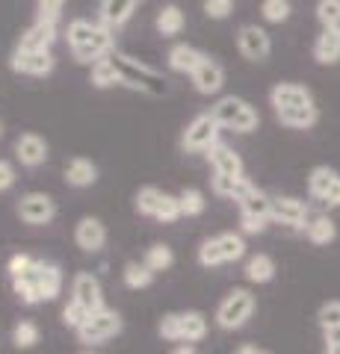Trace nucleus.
I'll return each instance as SVG.
<instances>
[{
    "mask_svg": "<svg viewBox=\"0 0 340 354\" xmlns=\"http://www.w3.org/2000/svg\"><path fill=\"white\" fill-rule=\"evenodd\" d=\"M62 39L69 44L74 62H80V65H95L98 59H107L109 53H116V32L104 27L101 21L71 18Z\"/></svg>",
    "mask_w": 340,
    "mask_h": 354,
    "instance_id": "1",
    "label": "nucleus"
},
{
    "mask_svg": "<svg viewBox=\"0 0 340 354\" xmlns=\"http://www.w3.org/2000/svg\"><path fill=\"white\" fill-rule=\"evenodd\" d=\"M62 286H65V274L57 263H51L45 257H36L33 266L12 278V292L21 304L27 307H39V304H51L62 295Z\"/></svg>",
    "mask_w": 340,
    "mask_h": 354,
    "instance_id": "2",
    "label": "nucleus"
},
{
    "mask_svg": "<svg viewBox=\"0 0 340 354\" xmlns=\"http://www.w3.org/2000/svg\"><path fill=\"white\" fill-rule=\"evenodd\" d=\"M116 71L122 77V86L130 92H139L145 97H166L169 95V80L163 77V71H157L154 65H148L145 59H136L130 53H113Z\"/></svg>",
    "mask_w": 340,
    "mask_h": 354,
    "instance_id": "3",
    "label": "nucleus"
},
{
    "mask_svg": "<svg viewBox=\"0 0 340 354\" xmlns=\"http://www.w3.org/2000/svg\"><path fill=\"white\" fill-rule=\"evenodd\" d=\"M246 236L240 230H222L216 236H207L195 248V263L202 269H219V266H231L246 257Z\"/></svg>",
    "mask_w": 340,
    "mask_h": 354,
    "instance_id": "4",
    "label": "nucleus"
},
{
    "mask_svg": "<svg viewBox=\"0 0 340 354\" xmlns=\"http://www.w3.org/2000/svg\"><path fill=\"white\" fill-rule=\"evenodd\" d=\"M211 330V319L202 310H172L157 322V334L163 342H202Z\"/></svg>",
    "mask_w": 340,
    "mask_h": 354,
    "instance_id": "5",
    "label": "nucleus"
},
{
    "mask_svg": "<svg viewBox=\"0 0 340 354\" xmlns=\"http://www.w3.org/2000/svg\"><path fill=\"white\" fill-rule=\"evenodd\" d=\"M211 113L219 127L240 133V136H249V133H255L260 127V113L240 95H222L211 106Z\"/></svg>",
    "mask_w": 340,
    "mask_h": 354,
    "instance_id": "6",
    "label": "nucleus"
},
{
    "mask_svg": "<svg viewBox=\"0 0 340 354\" xmlns=\"http://www.w3.org/2000/svg\"><path fill=\"white\" fill-rule=\"evenodd\" d=\"M258 310V295L246 290V286H234L231 292H225V298L216 304V313H213V322L216 328L222 330H240L251 322V316H255Z\"/></svg>",
    "mask_w": 340,
    "mask_h": 354,
    "instance_id": "7",
    "label": "nucleus"
},
{
    "mask_svg": "<svg viewBox=\"0 0 340 354\" xmlns=\"http://www.w3.org/2000/svg\"><path fill=\"white\" fill-rule=\"evenodd\" d=\"M122 330H125V316L113 307H101L95 313H89V319L74 330V337H78L83 348H95V346H104V342L116 339Z\"/></svg>",
    "mask_w": 340,
    "mask_h": 354,
    "instance_id": "8",
    "label": "nucleus"
},
{
    "mask_svg": "<svg viewBox=\"0 0 340 354\" xmlns=\"http://www.w3.org/2000/svg\"><path fill=\"white\" fill-rule=\"evenodd\" d=\"M219 133H222V127L216 124L211 109L193 115L190 121H186V127L181 130V151L184 153H204L207 148L219 142Z\"/></svg>",
    "mask_w": 340,
    "mask_h": 354,
    "instance_id": "9",
    "label": "nucleus"
},
{
    "mask_svg": "<svg viewBox=\"0 0 340 354\" xmlns=\"http://www.w3.org/2000/svg\"><path fill=\"white\" fill-rule=\"evenodd\" d=\"M15 213H18V218L24 221V225H30V227H48V225H53V221H57L60 207H57V201H53V195L33 189V192H24V195L18 198Z\"/></svg>",
    "mask_w": 340,
    "mask_h": 354,
    "instance_id": "10",
    "label": "nucleus"
},
{
    "mask_svg": "<svg viewBox=\"0 0 340 354\" xmlns=\"http://www.w3.org/2000/svg\"><path fill=\"white\" fill-rule=\"evenodd\" d=\"M240 207V234L243 236H258L263 234V230L269 227V221H272V198L258 189L251 198H246L243 204H237Z\"/></svg>",
    "mask_w": 340,
    "mask_h": 354,
    "instance_id": "11",
    "label": "nucleus"
},
{
    "mask_svg": "<svg viewBox=\"0 0 340 354\" xmlns=\"http://www.w3.org/2000/svg\"><path fill=\"white\" fill-rule=\"evenodd\" d=\"M57 68L53 50H30V48H12L9 53V71L21 77H51Z\"/></svg>",
    "mask_w": 340,
    "mask_h": 354,
    "instance_id": "12",
    "label": "nucleus"
},
{
    "mask_svg": "<svg viewBox=\"0 0 340 354\" xmlns=\"http://www.w3.org/2000/svg\"><path fill=\"white\" fill-rule=\"evenodd\" d=\"M12 153H15V162L21 165V169H42V165L48 162L51 157V145L48 139L42 136V133L36 130H27L21 133V136L12 142Z\"/></svg>",
    "mask_w": 340,
    "mask_h": 354,
    "instance_id": "13",
    "label": "nucleus"
},
{
    "mask_svg": "<svg viewBox=\"0 0 340 354\" xmlns=\"http://www.w3.org/2000/svg\"><path fill=\"white\" fill-rule=\"evenodd\" d=\"M272 221L290 230H305V225L311 221V207L296 195H276L272 198Z\"/></svg>",
    "mask_w": 340,
    "mask_h": 354,
    "instance_id": "14",
    "label": "nucleus"
},
{
    "mask_svg": "<svg viewBox=\"0 0 340 354\" xmlns=\"http://www.w3.org/2000/svg\"><path fill=\"white\" fill-rule=\"evenodd\" d=\"M237 50L249 62H267L272 53V36L258 24H243L237 30Z\"/></svg>",
    "mask_w": 340,
    "mask_h": 354,
    "instance_id": "15",
    "label": "nucleus"
},
{
    "mask_svg": "<svg viewBox=\"0 0 340 354\" xmlns=\"http://www.w3.org/2000/svg\"><path fill=\"white\" fill-rule=\"evenodd\" d=\"M190 80H193L195 95H202V97L219 95L222 92V86H225V65L219 62L216 57H211V53H204L202 62L195 65V71L190 74Z\"/></svg>",
    "mask_w": 340,
    "mask_h": 354,
    "instance_id": "16",
    "label": "nucleus"
},
{
    "mask_svg": "<svg viewBox=\"0 0 340 354\" xmlns=\"http://www.w3.org/2000/svg\"><path fill=\"white\" fill-rule=\"evenodd\" d=\"M269 106L272 113H281V109H296V106H316V101H314V92L305 83L281 80L269 88Z\"/></svg>",
    "mask_w": 340,
    "mask_h": 354,
    "instance_id": "17",
    "label": "nucleus"
},
{
    "mask_svg": "<svg viewBox=\"0 0 340 354\" xmlns=\"http://www.w3.org/2000/svg\"><path fill=\"white\" fill-rule=\"evenodd\" d=\"M71 301H78L80 307H86L89 313H95V310L107 307V298H104V283L98 274L92 272H78L71 278Z\"/></svg>",
    "mask_w": 340,
    "mask_h": 354,
    "instance_id": "18",
    "label": "nucleus"
},
{
    "mask_svg": "<svg viewBox=\"0 0 340 354\" xmlns=\"http://www.w3.org/2000/svg\"><path fill=\"white\" fill-rule=\"evenodd\" d=\"M260 189V186L246 174H213L211 177V192L216 198H225V201L243 204L246 198H251Z\"/></svg>",
    "mask_w": 340,
    "mask_h": 354,
    "instance_id": "19",
    "label": "nucleus"
},
{
    "mask_svg": "<svg viewBox=\"0 0 340 354\" xmlns=\"http://www.w3.org/2000/svg\"><path fill=\"white\" fill-rule=\"evenodd\" d=\"M308 195L328 207H340V174L328 165H314L308 174Z\"/></svg>",
    "mask_w": 340,
    "mask_h": 354,
    "instance_id": "20",
    "label": "nucleus"
},
{
    "mask_svg": "<svg viewBox=\"0 0 340 354\" xmlns=\"http://www.w3.org/2000/svg\"><path fill=\"white\" fill-rule=\"evenodd\" d=\"M107 225L98 216H80L74 225V245L83 254H101L107 248Z\"/></svg>",
    "mask_w": 340,
    "mask_h": 354,
    "instance_id": "21",
    "label": "nucleus"
},
{
    "mask_svg": "<svg viewBox=\"0 0 340 354\" xmlns=\"http://www.w3.org/2000/svg\"><path fill=\"white\" fill-rule=\"evenodd\" d=\"M139 0H98V21L109 30H122L136 15Z\"/></svg>",
    "mask_w": 340,
    "mask_h": 354,
    "instance_id": "22",
    "label": "nucleus"
},
{
    "mask_svg": "<svg viewBox=\"0 0 340 354\" xmlns=\"http://www.w3.org/2000/svg\"><path fill=\"white\" fill-rule=\"evenodd\" d=\"M60 39V27L57 24H48V21H36L18 36V48H30V50H53V44Z\"/></svg>",
    "mask_w": 340,
    "mask_h": 354,
    "instance_id": "23",
    "label": "nucleus"
},
{
    "mask_svg": "<svg viewBox=\"0 0 340 354\" xmlns=\"http://www.w3.org/2000/svg\"><path fill=\"white\" fill-rule=\"evenodd\" d=\"M98 165L95 160L89 157H71L69 162H65V169H62V180L65 186H71V189H89V186L98 183Z\"/></svg>",
    "mask_w": 340,
    "mask_h": 354,
    "instance_id": "24",
    "label": "nucleus"
},
{
    "mask_svg": "<svg viewBox=\"0 0 340 354\" xmlns=\"http://www.w3.org/2000/svg\"><path fill=\"white\" fill-rule=\"evenodd\" d=\"M204 157H207V162H211L213 174H246L243 157H240V153H237L231 145H225L222 139H219L216 145L207 148Z\"/></svg>",
    "mask_w": 340,
    "mask_h": 354,
    "instance_id": "25",
    "label": "nucleus"
},
{
    "mask_svg": "<svg viewBox=\"0 0 340 354\" xmlns=\"http://www.w3.org/2000/svg\"><path fill=\"white\" fill-rule=\"evenodd\" d=\"M202 57H204L202 48H195V44H190V41H175L169 48V53H166V65H169L172 74L190 77L195 71V65L202 62Z\"/></svg>",
    "mask_w": 340,
    "mask_h": 354,
    "instance_id": "26",
    "label": "nucleus"
},
{
    "mask_svg": "<svg viewBox=\"0 0 340 354\" xmlns=\"http://www.w3.org/2000/svg\"><path fill=\"white\" fill-rule=\"evenodd\" d=\"M314 59L316 65H337L340 62V27H323L314 39Z\"/></svg>",
    "mask_w": 340,
    "mask_h": 354,
    "instance_id": "27",
    "label": "nucleus"
},
{
    "mask_svg": "<svg viewBox=\"0 0 340 354\" xmlns=\"http://www.w3.org/2000/svg\"><path fill=\"white\" fill-rule=\"evenodd\" d=\"M184 27H186V15H184V9L178 3H166L154 18V30H157V36H163V39L181 36Z\"/></svg>",
    "mask_w": 340,
    "mask_h": 354,
    "instance_id": "28",
    "label": "nucleus"
},
{
    "mask_svg": "<svg viewBox=\"0 0 340 354\" xmlns=\"http://www.w3.org/2000/svg\"><path fill=\"white\" fill-rule=\"evenodd\" d=\"M276 260L269 257V254H251V257L246 260L243 266V274H246V281L249 283H255V286H263V283H272L276 281Z\"/></svg>",
    "mask_w": 340,
    "mask_h": 354,
    "instance_id": "29",
    "label": "nucleus"
},
{
    "mask_svg": "<svg viewBox=\"0 0 340 354\" xmlns=\"http://www.w3.org/2000/svg\"><path fill=\"white\" fill-rule=\"evenodd\" d=\"M276 118H278V124L287 130H311V127H316V121H320V109L316 106L281 109V113H276Z\"/></svg>",
    "mask_w": 340,
    "mask_h": 354,
    "instance_id": "30",
    "label": "nucleus"
},
{
    "mask_svg": "<svg viewBox=\"0 0 340 354\" xmlns=\"http://www.w3.org/2000/svg\"><path fill=\"white\" fill-rule=\"evenodd\" d=\"M9 342L18 348V351H33L42 342V328L39 322H33V319H18L9 330Z\"/></svg>",
    "mask_w": 340,
    "mask_h": 354,
    "instance_id": "31",
    "label": "nucleus"
},
{
    "mask_svg": "<svg viewBox=\"0 0 340 354\" xmlns=\"http://www.w3.org/2000/svg\"><path fill=\"white\" fill-rule=\"evenodd\" d=\"M89 83L98 92H107V88H118L122 86V77L116 71V62H113V53L107 59H98L92 68H89Z\"/></svg>",
    "mask_w": 340,
    "mask_h": 354,
    "instance_id": "32",
    "label": "nucleus"
},
{
    "mask_svg": "<svg viewBox=\"0 0 340 354\" xmlns=\"http://www.w3.org/2000/svg\"><path fill=\"white\" fill-rule=\"evenodd\" d=\"M305 236L314 245H332L337 239V221L332 216H311V221L305 225Z\"/></svg>",
    "mask_w": 340,
    "mask_h": 354,
    "instance_id": "33",
    "label": "nucleus"
},
{
    "mask_svg": "<svg viewBox=\"0 0 340 354\" xmlns=\"http://www.w3.org/2000/svg\"><path fill=\"white\" fill-rule=\"evenodd\" d=\"M142 263H145L154 274L169 272L175 266V248L169 245V242H151V245L142 251Z\"/></svg>",
    "mask_w": 340,
    "mask_h": 354,
    "instance_id": "34",
    "label": "nucleus"
},
{
    "mask_svg": "<svg viewBox=\"0 0 340 354\" xmlns=\"http://www.w3.org/2000/svg\"><path fill=\"white\" fill-rule=\"evenodd\" d=\"M154 278H157V274L151 272L142 260H130V263L122 266V283L127 286V290H134V292L148 290V286L154 283Z\"/></svg>",
    "mask_w": 340,
    "mask_h": 354,
    "instance_id": "35",
    "label": "nucleus"
},
{
    "mask_svg": "<svg viewBox=\"0 0 340 354\" xmlns=\"http://www.w3.org/2000/svg\"><path fill=\"white\" fill-rule=\"evenodd\" d=\"M163 195H166V192H163L160 186H139L136 195H134V209L139 216H145V218H154Z\"/></svg>",
    "mask_w": 340,
    "mask_h": 354,
    "instance_id": "36",
    "label": "nucleus"
},
{
    "mask_svg": "<svg viewBox=\"0 0 340 354\" xmlns=\"http://www.w3.org/2000/svg\"><path fill=\"white\" fill-rule=\"evenodd\" d=\"M178 198H181V213L186 218H199L207 209V195L199 189V186H186V189L178 192Z\"/></svg>",
    "mask_w": 340,
    "mask_h": 354,
    "instance_id": "37",
    "label": "nucleus"
},
{
    "mask_svg": "<svg viewBox=\"0 0 340 354\" xmlns=\"http://www.w3.org/2000/svg\"><path fill=\"white\" fill-rule=\"evenodd\" d=\"M293 15V3L290 0H260V18L267 24H284Z\"/></svg>",
    "mask_w": 340,
    "mask_h": 354,
    "instance_id": "38",
    "label": "nucleus"
},
{
    "mask_svg": "<svg viewBox=\"0 0 340 354\" xmlns=\"http://www.w3.org/2000/svg\"><path fill=\"white\" fill-rule=\"evenodd\" d=\"M316 325L323 330H337L340 328V298H332V301L320 304L316 310Z\"/></svg>",
    "mask_w": 340,
    "mask_h": 354,
    "instance_id": "39",
    "label": "nucleus"
},
{
    "mask_svg": "<svg viewBox=\"0 0 340 354\" xmlns=\"http://www.w3.org/2000/svg\"><path fill=\"white\" fill-rule=\"evenodd\" d=\"M314 15L323 27H340V0H316Z\"/></svg>",
    "mask_w": 340,
    "mask_h": 354,
    "instance_id": "40",
    "label": "nucleus"
},
{
    "mask_svg": "<svg viewBox=\"0 0 340 354\" xmlns=\"http://www.w3.org/2000/svg\"><path fill=\"white\" fill-rule=\"evenodd\" d=\"M62 12H65V0H36V21H48V24L60 27Z\"/></svg>",
    "mask_w": 340,
    "mask_h": 354,
    "instance_id": "41",
    "label": "nucleus"
},
{
    "mask_svg": "<svg viewBox=\"0 0 340 354\" xmlns=\"http://www.w3.org/2000/svg\"><path fill=\"white\" fill-rule=\"evenodd\" d=\"M237 0H202V9L211 21H228L234 15Z\"/></svg>",
    "mask_w": 340,
    "mask_h": 354,
    "instance_id": "42",
    "label": "nucleus"
},
{
    "mask_svg": "<svg viewBox=\"0 0 340 354\" xmlns=\"http://www.w3.org/2000/svg\"><path fill=\"white\" fill-rule=\"evenodd\" d=\"M86 319H89V310L80 307L78 301H71V298H69V304L62 307V325L69 328V330H78L86 322Z\"/></svg>",
    "mask_w": 340,
    "mask_h": 354,
    "instance_id": "43",
    "label": "nucleus"
},
{
    "mask_svg": "<svg viewBox=\"0 0 340 354\" xmlns=\"http://www.w3.org/2000/svg\"><path fill=\"white\" fill-rule=\"evenodd\" d=\"M33 260H36L33 254H27V251H15L12 257L6 260V274H9V281L18 278V274H24L30 266H33Z\"/></svg>",
    "mask_w": 340,
    "mask_h": 354,
    "instance_id": "44",
    "label": "nucleus"
},
{
    "mask_svg": "<svg viewBox=\"0 0 340 354\" xmlns=\"http://www.w3.org/2000/svg\"><path fill=\"white\" fill-rule=\"evenodd\" d=\"M15 183H18V169H15V162L0 157V195L9 192V189H15Z\"/></svg>",
    "mask_w": 340,
    "mask_h": 354,
    "instance_id": "45",
    "label": "nucleus"
},
{
    "mask_svg": "<svg viewBox=\"0 0 340 354\" xmlns=\"http://www.w3.org/2000/svg\"><path fill=\"white\" fill-rule=\"evenodd\" d=\"M323 354H340V328L337 330H323Z\"/></svg>",
    "mask_w": 340,
    "mask_h": 354,
    "instance_id": "46",
    "label": "nucleus"
},
{
    "mask_svg": "<svg viewBox=\"0 0 340 354\" xmlns=\"http://www.w3.org/2000/svg\"><path fill=\"white\" fill-rule=\"evenodd\" d=\"M169 354H199V348H195L193 342H175V348Z\"/></svg>",
    "mask_w": 340,
    "mask_h": 354,
    "instance_id": "47",
    "label": "nucleus"
},
{
    "mask_svg": "<svg viewBox=\"0 0 340 354\" xmlns=\"http://www.w3.org/2000/svg\"><path fill=\"white\" fill-rule=\"evenodd\" d=\"M260 348L255 346V342H243V346H237V351L234 354H258Z\"/></svg>",
    "mask_w": 340,
    "mask_h": 354,
    "instance_id": "48",
    "label": "nucleus"
},
{
    "mask_svg": "<svg viewBox=\"0 0 340 354\" xmlns=\"http://www.w3.org/2000/svg\"><path fill=\"white\" fill-rule=\"evenodd\" d=\"M80 354H95V351H92V348H83V351H80Z\"/></svg>",
    "mask_w": 340,
    "mask_h": 354,
    "instance_id": "49",
    "label": "nucleus"
},
{
    "mask_svg": "<svg viewBox=\"0 0 340 354\" xmlns=\"http://www.w3.org/2000/svg\"><path fill=\"white\" fill-rule=\"evenodd\" d=\"M258 354H272V351H267V348H260V351H258Z\"/></svg>",
    "mask_w": 340,
    "mask_h": 354,
    "instance_id": "50",
    "label": "nucleus"
},
{
    "mask_svg": "<svg viewBox=\"0 0 340 354\" xmlns=\"http://www.w3.org/2000/svg\"><path fill=\"white\" fill-rule=\"evenodd\" d=\"M0 136H3V121H0Z\"/></svg>",
    "mask_w": 340,
    "mask_h": 354,
    "instance_id": "51",
    "label": "nucleus"
}]
</instances>
